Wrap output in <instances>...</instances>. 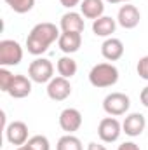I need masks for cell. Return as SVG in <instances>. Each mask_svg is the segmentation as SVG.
Here are the masks:
<instances>
[{"mask_svg": "<svg viewBox=\"0 0 148 150\" xmlns=\"http://www.w3.org/2000/svg\"><path fill=\"white\" fill-rule=\"evenodd\" d=\"M101 54L106 61H118L124 56V44L120 38L110 37L101 44Z\"/></svg>", "mask_w": 148, "mask_h": 150, "instance_id": "cell-14", "label": "cell"}, {"mask_svg": "<svg viewBox=\"0 0 148 150\" xmlns=\"http://www.w3.org/2000/svg\"><path fill=\"white\" fill-rule=\"evenodd\" d=\"M59 28L54 23H38L26 37V49L33 56H42L51 47V44L59 38Z\"/></svg>", "mask_w": 148, "mask_h": 150, "instance_id": "cell-1", "label": "cell"}, {"mask_svg": "<svg viewBox=\"0 0 148 150\" xmlns=\"http://www.w3.org/2000/svg\"><path fill=\"white\" fill-rule=\"evenodd\" d=\"M59 2H61L63 7H66V9H73L75 5H78L82 0H59Z\"/></svg>", "mask_w": 148, "mask_h": 150, "instance_id": "cell-26", "label": "cell"}, {"mask_svg": "<svg viewBox=\"0 0 148 150\" xmlns=\"http://www.w3.org/2000/svg\"><path fill=\"white\" fill-rule=\"evenodd\" d=\"M58 45L65 54H73L82 45V33H73V32H61L58 38Z\"/></svg>", "mask_w": 148, "mask_h": 150, "instance_id": "cell-15", "label": "cell"}, {"mask_svg": "<svg viewBox=\"0 0 148 150\" xmlns=\"http://www.w3.org/2000/svg\"><path fill=\"white\" fill-rule=\"evenodd\" d=\"M140 101H141L143 107H147L148 108V86L141 89V93H140Z\"/></svg>", "mask_w": 148, "mask_h": 150, "instance_id": "cell-25", "label": "cell"}, {"mask_svg": "<svg viewBox=\"0 0 148 150\" xmlns=\"http://www.w3.org/2000/svg\"><path fill=\"white\" fill-rule=\"evenodd\" d=\"M5 4L18 14H26L33 9L35 0H5Z\"/></svg>", "mask_w": 148, "mask_h": 150, "instance_id": "cell-20", "label": "cell"}, {"mask_svg": "<svg viewBox=\"0 0 148 150\" xmlns=\"http://www.w3.org/2000/svg\"><path fill=\"white\" fill-rule=\"evenodd\" d=\"M122 134V124L115 119V117H105L99 120L98 126V136L103 143H113L120 138Z\"/></svg>", "mask_w": 148, "mask_h": 150, "instance_id": "cell-6", "label": "cell"}, {"mask_svg": "<svg viewBox=\"0 0 148 150\" xmlns=\"http://www.w3.org/2000/svg\"><path fill=\"white\" fill-rule=\"evenodd\" d=\"M32 79L30 77H26V75H16L14 77V82H12V86H11V89H9V96L11 98H14V100H23V98H26L30 93H32Z\"/></svg>", "mask_w": 148, "mask_h": 150, "instance_id": "cell-13", "label": "cell"}, {"mask_svg": "<svg viewBox=\"0 0 148 150\" xmlns=\"http://www.w3.org/2000/svg\"><path fill=\"white\" fill-rule=\"evenodd\" d=\"M115 30H117V19H113L110 16H101L92 21V33L96 37L110 38L111 33H115Z\"/></svg>", "mask_w": 148, "mask_h": 150, "instance_id": "cell-16", "label": "cell"}, {"mask_svg": "<svg viewBox=\"0 0 148 150\" xmlns=\"http://www.w3.org/2000/svg\"><path fill=\"white\" fill-rule=\"evenodd\" d=\"M140 19H141V12L136 5L132 4H124L120 9H118V14H117V23L125 28V30H132L140 25Z\"/></svg>", "mask_w": 148, "mask_h": 150, "instance_id": "cell-8", "label": "cell"}, {"mask_svg": "<svg viewBox=\"0 0 148 150\" xmlns=\"http://www.w3.org/2000/svg\"><path fill=\"white\" fill-rule=\"evenodd\" d=\"M28 77L37 84H49L54 79V65L47 58H37L28 67Z\"/></svg>", "mask_w": 148, "mask_h": 150, "instance_id": "cell-4", "label": "cell"}, {"mask_svg": "<svg viewBox=\"0 0 148 150\" xmlns=\"http://www.w3.org/2000/svg\"><path fill=\"white\" fill-rule=\"evenodd\" d=\"M78 67H77V61L70 54H65L58 59V74L65 79H72L75 74H77Z\"/></svg>", "mask_w": 148, "mask_h": 150, "instance_id": "cell-18", "label": "cell"}, {"mask_svg": "<svg viewBox=\"0 0 148 150\" xmlns=\"http://www.w3.org/2000/svg\"><path fill=\"white\" fill-rule=\"evenodd\" d=\"M23 59V47L19 45V42L11 40V38H4L0 40V65L2 67H16L19 65Z\"/></svg>", "mask_w": 148, "mask_h": 150, "instance_id": "cell-3", "label": "cell"}, {"mask_svg": "<svg viewBox=\"0 0 148 150\" xmlns=\"http://www.w3.org/2000/svg\"><path fill=\"white\" fill-rule=\"evenodd\" d=\"M105 2H108V4H129L131 0H105Z\"/></svg>", "mask_w": 148, "mask_h": 150, "instance_id": "cell-28", "label": "cell"}, {"mask_svg": "<svg viewBox=\"0 0 148 150\" xmlns=\"http://www.w3.org/2000/svg\"><path fill=\"white\" fill-rule=\"evenodd\" d=\"M89 82L98 89L111 87L118 82V68L113 63H98L89 72Z\"/></svg>", "mask_w": 148, "mask_h": 150, "instance_id": "cell-2", "label": "cell"}, {"mask_svg": "<svg viewBox=\"0 0 148 150\" xmlns=\"http://www.w3.org/2000/svg\"><path fill=\"white\" fill-rule=\"evenodd\" d=\"M5 138L11 145H16V147H21L25 145L30 138H28V126L23 122V120H14L11 122L7 127H5Z\"/></svg>", "mask_w": 148, "mask_h": 150, "instance_id": "cell-9", "label": "cell"}, {"mask_svg": "<svg viewBox=\"0 0 148 150\" xmlns=\"http://www.w3.org/2000/svg\"><path fill=\"white\" fill-rule=\"evenodd\" d=\"M16 150H32V149H30V147H28V145L25 143V145H21V147H18Z\"/></svg>", "mask_w": 148, "mask_h": 150, "instance_id": "cell-29", "label": "cell"}, {"mask_svg": "<svg viewBox=\"0 0 148 150\" xmlns=\"http://www.w3.org/2000/svg\"><path fill=\"white\" fill-rule=\"evenodd\" d=\"M14 77H16V75H12L5 67L0 68V89H2L4 93H9V89H11V86H12V82H14Z\"/></svg>", "mask_w": 148, "mask_h": 150, "instance_id": "cell-22", "label": "cell"}, {"mask_svg": "<svg viewBox=\"0 0 148 150\" xmlns=\"http://www.w3.org/2000/svg\"><path fill=\"white\" fill-rule=\"evenodd\" d=\"M87 150H106L105 145H99V143H96V142H91L89 145H87Z\"/></svg>", "mask_w": 148, "mask_h": 150, "instance_id": "cell-27", "label": "cell"}, {"mask_svg": "<svg viewBox=\"0 0 148 150\" xmlns=\"http://www.w3.org/2000/svg\"><path fill=\"white\" fill-rule=\"evenodd\" d=\"M105 12V0H82L80 2V14L87 19H98Z\"/></svg>", "mask_w": 148, "mask_h": 150, "instance_id": "cell-17", "label": "cell"}, {"mask_svg": "<svg viewBox=\"0 0 148 150\" xmlns=\"http://www.w3.org/2000/svg\"><path fill=\"white\" fill-rule=\"evenodd\" d=\"M131 100L125 93H110L103 100V110L111 117H120L129 112Z\"/></svg>", "mask_w": 148, "mask_h": 150, "instance_id": "cell-5", "label": "cell"}, {"mask_svg": "<svg viewBox=\"0 0 148 150\" xmlns=\"http://www.w3.org/2000/svg\"><path fill=\"white\" fill-rule=\"evenodd\" d=\"M56 150H84V149H82V142L75 134H65L58 140Z\"/></svg>", "mask_w": 148, "mask_h": 150, "instance_id": "cell-19", "label": "cell"}, {"mask_svg": "<svg viewBox=\"0 0 148 150\" xmlns=\"http://www.w3.org/2000/svg\"><path fill=\"white\" fill-rule=\"evenodd\" d=\"M145 127H147V119H145L143 113H140V112L125 115V119L122 122V133H125L131 138L140 136L145 131Z\"/></svg>", "mask_w": 148, "mask_h": 150, "instance_id": "cell-10", "label": "cell"}, {"mask_svg": "<svg viewBox=\"0 0 148 150\" xmlns=\"http://www.w3.org/2000/svg\"><path fill=\"white\" fill-rule=\"evenodd\" d=\"M59 26H61V32H73V33H82L84 28H85V23H84V16L70 11V12H65L61 16V21H59Z\"/></svg>", "mask_w": 148, "mask_h": 150, "instance_id": "cell-12", "label": "cell"}, {"mask_svg": "<svg viewBox=\"0 0 148 150\" xmlns=\"http://www.w3.org/2000/svg\"><path fill=\"white\" fill-rule=\"evenodd\" d=\"M72 94V84L70 79L65 77H54L49 84H47V96L52 101H65L68 96Z\"/></svg>", "mask_w": 148, "mask_h": 150, "instance_id": "cell-7", "label": "cell"}, {"mask_svg": "<svg viewBox=\"0 0 148 150\" xmlns=\"http://www.w3.org/2000/svg\"><path fill=\"white\" fill-rule=\"evenodd\" d=\"M26 145L32 150H51V143H49L47 136H44V134H35V136H32V138L26 142Z\"/></svg>", "mask_w": 148, "mask_h": 150, "instance_id": "cell-21", "label": "cell"}, {"mask_svg": "<svg viewBox=\"0 0 148 150\" xmlns=\"http://www.w3.org/2000/svg\"><path fill=\"white\" fill-rule=\"evenodd\" d=\"M136 72H138V75H140L143 80H148V56H143V58L138 61Z\"/></svg>", "mask_w": 148, "mask_h": 150, "instance_id": "cell-23", "label": "cell"}, {"mask_svg": "<svg viewBox=\"0 0 148 150\" xmlns=\"http://www.w3.org/2000/svg\"><path fill=\"white\" fill-rule=\"evenodd\" d=\"M82 126V113L77 108H65L59 113V127L66 134H73Z\"/></svg>", "mask_w": 148, "mask_h": 150, "instance_id": "cell-11", "label": "cell"}, {"mask_svg": "<svg viewBox=\"0 0 148 150\" xmlns=\"http://www.w3.org/2000/svg\"><path fill=\"white\" fill-rule=\"evenodd\" d=\"M117 150H141V149H140V145H136L134 142H125V143L118 145Z\"/></svg>", "mask_w": 148, "mask_h": 150, "instance_id": "cell-24", "label": "cell"}]
</instances>
